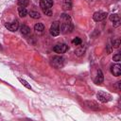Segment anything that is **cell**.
Returning <instances> with one entry per match:
<instances>
[{
	"label": "cell",
	"mask_w": 121,
	"mask_h": 121,
	"mask_svg": "<svg viewBox=\"0 0 121 121\" xmlns=\"http://www.w3.org/2000/svg\"><path fill=\"white\" fill-rule=\"evenodd\" d=\"M61 24H60V30L66 34V33H70L72 32L73 28H74V26H73V23H72V20H71V17L65 13L61 14Z\"/></svg>",
	"instance_id": "1"
},
{
	"label": "cell",
	"mask_w": 121,
	"mask_h": 121,
	"mask_svg": "<svg viewBox=\"0 0 121 121\" xmlns=\"http://www.w3.org/2000/svg\"><path fill=\"white\" fill-rule=\"evenodd\" d=\"M51 64L55 67V68H61L64 64V59L60 56H55L53 57L52 60H51Z\"/></svg>",
	"instance_id": "2"
},
{
	"label": "cell",
	"mask_w": 121,
	"mask_h": 121,
	"mask_svg": "<svg viewBox=\"0 0 121 121\" xmlns=\"http://www.w3.org/2000/svg\"><path fill=\"white\" fill-rule=\"evenodd\" d=\"M49 32H50V34H51L53 37L58 36V35L60 34V23L57 22V21L54 22V23L51 25V26H50Z\"/></svg>",
	"instance_id": "3"
},
{
	"label": "cell",
	"mask_w": 121,
	"mask_h": 121,
	"mask_svg": "<svg viewBox=\"0 0 121 121\" xmlns=\"http://www.w3.org/2000/svg\"><path fill=\"white\" fill-rule=\"evenodd\" d=\"M96 97L98 98L99 101H101L103 103L109 102L112 99V95H109L108 93H105V92H98L97 95H96Z\"/></svg>",
	"instance_id": "4"
},
{
	"label": "cell",
	"mask_w": 121,
	"mask_h": 121,
	"mask_svg": "<svg viewBox=\"0 0 121 121\" xmlns=\"http://www.w3.org/2000/svg\"><path fill=\"white\" fill-rule=\"evenodd\" d=\"M53 50L56 53L62 54V53H65L68 50V45L65 44V43H59V44H57L53 47Z\"/></svg>",
	"instance_id": "5"
},
{
	"label": "cell",
	"mask_w": 121,
	"mask_h": 121,
	"mask_svg": "<svg viewBox=\"0 0 121 121\" xmlns=\"http://www.w3.org/2000/svg\"><path fill=\"white\" fill-rule=\"evenodd\" d=\"M107 13L106 12H103V11H96L94 13L93 15V19L95 21V22H100V21H103L106 17H107Z\"/></svg>",
	"instance_id": "6"
},
{
	"label": "cell",
	"mask_w": 121,
	"mask_h": 121,
	"mask_svg": "<svg viewBox=\"0 0 121 121\" xmlns=\"http://www.w3.org/2000/svg\"><path fill=\"white\" fill-rule=\"evenodd\" d=\"M5 26L10 31H16L18 29V27H19V22L17 20H15V21L10 22V23H6Z\"/></svg>",
	"instance_id": "7"
},
{
	"label": "cell",
	"mask_w": 121,
	"mask_h": 121,
	"mask_svg": "<svg viewBox=\"0 0 121 121\" xmlns=\"http://www.w3.org/2000/svg\"><path fill=\"white\" fill-rule=\"evenodd\" d=\"M53 6V1L52 0H40V7L41 9H51Z\"/></svg>",
	"instance_id": "8"
},
{
	"label": "cell",
	"mask_w": 121,
	"mask_h": 121,
	"mask_svg": "<svg viewBox=\"0 0 121 121\" xmlns=\"http://www.w3.org/2000/svg\"><path fill=\"white\" fill-rule=\"evenodd\" d=\"M111 72L113 76L115 77H119L121 75V66L119 64H115V65H112L111 67Z\"/></svg>",
	"instance_id": "9"
},
{
	"label": "cell",
	"mask_w": 121,
	"mask_h": 121,
	"mask_svg": "<svg viewBox=\"0 0 121 121\" xmlns=\"http://www.w3.org/2000/svg\"><path fill=\"white\" fill-rule=\"evenodd\" d=\"M110 20L112 22V25H113L114 27L119 26V25H120V18H119V16L117 14H112L110 16Z\"/></svg>",
	"instance_id": "10"
},
{
	"label": "cell",
	"mask_w": 121,
	"mask_h": 121,
	"mask_svg": "<svg viewBox=\"0 0 121 121\" xmlns=\"http://www.w3.org/2000/svg\"><path fill=\"white\" fill-rule=\"evenodd\" d=\"M103 79H104L103 73H102L101 70H98L97 71V74H96V77L95 78V84H101L103 82Z\"/></svg>",
	"instance_id": "11"
},
{
	"label": "cell",
	"mask_w": 121,
	"mask_h": 121,
	"mask_svg": "<svg viewBox=\"0 0 121 121\" xmlns=\"http://www.w3.org/2000/svg\"><path fill=\"white\" fill-rule=\"evenodd\" d=\"M34 30H35L37 33H43V31L44 30V26H43L42 23H37V24L34 26Z\"/></svg>",
	"instance_id": "12"
},
{
	"label": "cell",
	"mask_w": 121,
	"mask_h": 121,
	"mask_svg": "<svg viewBox=\"0 0 121 121\" xmlns=\"http://www.w3.org/2000/svg\"><path fill=\"white\" fill-rule=\"evenodd\" d=\"M18 13H19L20 17H25V16H26V14H27V10H26V7L19 6V8H18Z\"/></svg>",
	"instance_id": "13"
},
{
	"label": "cell",
	"mask_w": 121,
	"mask_h": 121,
	"mask_svg": "<svg viewBox=\"0 0 121 121\" xmlns=\"http://www.w3.org/2000/svg\"><path fill=\"white\" fill-rule=\"evenodd\" d=\"M62 7H63L64 10H70L72 9V1L71 0H64Z\"/></svg>",
	"instance_id": "14"
},
{
	"label": "cell",
	"mask_w": 121,
	"mask_h": 121,
	"mask_svg": "<svg viewBox=\"0 0 121 121\" xmlns=\"http://www.w3.org/2000/svg\"><path fill=\"white\" fill-rule=\"evenodd\" d=\"M20 30H21V32H22L23 34H25V35H28V34H30V28H29L27 26H26V25L21 26Z\"/></svg>",
	"instance_id": "15"
},
{
	"label": "cell",
	"mask_w": 121,
	"mask_h": 121,
	"mask_svg": "<svg viewBox=\"0 0 121 121\" xmlns=\"http://www.w3.org/2000/svg\"><path fill=\"white\" fill-rule=\"evenodd\" d=\"M28 14H29V16H30L31 18H33V19H39V18L41 17L40 13H39L38 11H35V10H30V11L28 12Z\"/></svg>",
	"instance_id": "16"
},
{
	"label": "cell",
	"mask_w": 121,
	"mask_h": 121,
	"mask_svg": "<svg viewBox=\"0 0 121 121\" xmlns=\"http://www.w3.org/2000/svg\"><path fill=\"white\" fill-rule=\"evenodd\" d=\"M86 103L89 106V108H91L93 110H98V105L95 102H94V101H87Z\"/></svg>",
	"instance_id": "17"
},
{
	"label": "cell",
	"mask_w": 121,
	"mask_h": 121,
	"mask_svg": "<svg viewBox=\"0 0 121 121\" xmlns=\"http://www.w3.org/2000/svg\"><path fill=\"white\" fill-rule=\"evenodd\" d=\"M84 51H85V47L80 46V47H79V48H78L75 52H76V54H77L78 56H82V55L84 54Z\"/></svg>",
	"instance_id": "18"
},
{
	"label": "cell",
	"mask_w": 121,
	"mask_h": 121,
	"mask_svg": "<svg viewBox=\"0 0 121 121\" xmlns=\"http://www.w3.org/2000/svg\"><path fill=\"white\" fill-rule=\"evenodd\" d=\"M18 79L20 80V82H21V83H22V84H23L25 87H26L27 89H30V90H31V86H30V85L27 83V81H26L25 79H23V78H19Z\"/></svg>",
	"instance_id": "19"
},
{
	"label": "cell",
	"mask_w": 121,
	"mask_h": 121,
	"mask_svg": "<svg viewBox=\"0 0 121 121\" xmlns=\"http://www.w3.org/2000/svg\"><path fill=\"white\" fill-rule=\"evenodd\" d=\"M29 4L28 0H18V5L19 6H23V7H26Z\"/></svg>",
	"instance_id": "20"
},
{
	"label": "cell",
	"mask_w": 121,
	"mask_h": 121,
	"mask_svg": "<svg viewBox=\"0 0 121 121\" xmlns=\"http://www.w3.org/2000/svg\"><path fill=\"white\" fill-rule=\"evenodd\" d=\"M72 43H73L74 45H79V44L81 43V39L78 38V37H77V38H75V39L72 41Z\"/></svg>",
	"instance_id": "21"
},
{
	"label": "cell",
	"mask_w": 121,
	"mask_h": 121,
	"mask_svg": "<svg viewBox=\"0 0 121 121\" xmlns=\"http://www.w3.org/2000/svg\"><path fill=\"white\" fill-rule=\"evenodd\" d=\"M43 12L45 15H47V16H51L52 13H53L51 9H43Z\"/></svg>",
	"instance_id": "22"
},
{
	"label": "cell",
	"mask_w": 121,
	"mask_h": 121,
	"mask_svg": "<svg viewBox=\"0 0 121 121\" xmlns=\"http://www.w3.org/2000/svg\"><path fill=\"white\" fill-rule=\"evenodd\" d=\"M119 45H120V40H119V39L114 40V41L112 42V46H113L114 48H118Z\"/></svg>",
	"instance_id": "23"
},
{
	"label": "cell",
	"mask_w": 121,
	"mask_h": 121,
	"mask_svg": "<svg viewBox=\"0 0 121 121\" xmlns=\"http://www.w3.org/2000/svg\"><path fill=\"white\" fill-rule=\"evenodd\" d=\"M112 59H113V60H114V61H117V62H118V61H120V60H121V55H120V53L115 54V55L113 56V58H112Z\"/></svg>",
	"instance_id": "24"
},
{
	"label": "cell",
	"mask_w": 121,
	"mask_h": 121,
	"mask_svg": "<svg viewBox=\"0 0 121 121\" xmlns=\"http://www.w3.org/2000/svg\"><path fill=\"white\" fill-rule=\"evenodd\" d=\"M119 85H120V81L117 82V89H118V90H120V86H119Z\"/></svg>",
	"instance_id": "25"
}]
</instances>
